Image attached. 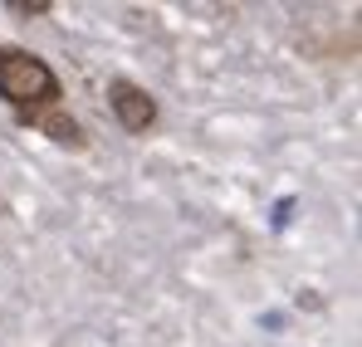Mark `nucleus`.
I'll use <instances>...</instances> for the list:
<instances>
[{"label":"nucleus","instance_id":"obj_1","mask_svg":"<svg viewBox=\"0 0 362 347\" xmlns=\"http://www.w3.org/2000/svg\"><path fill=\"white\" fill-rule=\"evenodd\" d=\"M0 98L15 113V122L30 127V117L64 108V83L49 69V59H40L35 49L20 45H0Z\"/></svg>","mask_w":362,"mask_h":347},{"label":"nucleus","instance_id":"obj_2","mask_svg":"<svg viewBox=\"0 0 362 347\" xmlns=\"http://www.w3.org/2000/svg\"><path fill=\"white\" fill-rule=\"evenodd\" d=\"M108 108H113V117H118V127L127 137H147L157 127V117H162L157 98L142 83H132V78H113L108 83Z\"/></svg>","mask_w":362,"mask_h":347},{"label":"nucleus","instance_id":"obj_3","mask_svg":"<svg viewBox=\"0 0 362 347\" xmlns=\"http://www.w3.org/2000/svg\"><path fill=\"white\" fill-rule=\"evenodd\" d=\"M30 127H35V132H45L54 147H69V152H83V147H88V132H83V122H78V117H69L64 108H49V113L30 117Z\"/></svg>","mask_w":362,"mask_h":347},{"label":"nucleus","instance_id":"obj_4","mask_svg":"<svg viewBox=\"0 0 362 347\" xmlns=\"http://www.w3.org/2000/svg\"><path fill=\"white\" fill-rule=\"evenodd\" d=\"M5 10H10V15H20V20H35V15H49V10H54V0H10Z\"/></svg>","mask_w":362,"mask_h":347}]
</instances>
